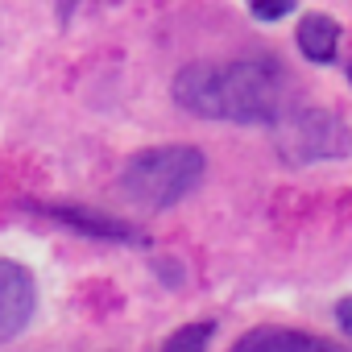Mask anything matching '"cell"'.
<instances>
[{
	"label": "cell",
	"mask_w": 352,
	"mask_h": 352,
	"mask_svg": "<svg viewBox=\"0 0 352 352\" xmlns=\"http://www.w3.org/2000/svg\"><path fill=\"white\" fill-rule=\"evenodd\" d=\"M290 79L278 58L253 54L232 63H191L174 75V100L183 112L232 124H274L286 112Z\"/></svg>",
	"instance_id": "1"
},
{
	"label": "cell",
	"mask_w": 352,
	"mask_h": 352,
	"mask_svg": "<svg viewBox=\"0 0 352 352\" xmlns=\"http://www.w3.org/2000/svg\"><path fill=\"white\" fill-rule=\"evenodd\" d=\"M38 307V286L34 274L17 261H0V344L25 331Z\"/></svg>",
	"instance_id": "4"
},
{
	"label": "cell",
	"mask_w": 352,
	"mask_h": 352,
	"mask_svg": "<svg viewBox=\"0 0 352 352\" xmlns=\"http://www.w3.org/2000/svg\"><path fill=\"white\" fill-rule=\"evenodd\" d=\"M42 212H46L50 220H58V224H67V228L83 232V236H100V241H124V245H137V241H141L133 224H124V220H112V216H104V212H91V208L63 204V208H42Z\"/></svg>",
	"instance_id": "6"
},
{
	"label": "cell",
	"mask_w": 352,
	"mask_h": 352,
	"mask_svg": "<svg viewBox=\"0 0 352 352\" xmlns=\"http://www.w3.org/2000/svg\"><path fill=\"white\" fill-rule=\"evenodd\" d=\"M348 83H352V67H348Z\"/></svg>",
	"instance_id": "11"
},
{
	"label": "cell",
	"mask_w": 352,
	"mask_h": 352,
	"mask_svg": "<svg viewBox=\"0 0 352 352\" xmlns=\"http://www.w3.org/2000/svg\"><path fill=\"white\" fill-rule=\"evenodd\" d=\"M298 0H253V17L257 21H282Z\"/></svg>",
	"instance_id": "9"
},
{
	"label": "cell",
	"mask_w": 352,
	"mask_h": 352,
	"mask_svg": "<svg viewBox=\"0 0 352 352\" xmlns=\"http://www.w3.org/2000/svg\"><path fill=\"white\" fill-rule=\"evenodd\" d=\"M274 149L290 170L311 162H340L352 153V129L331 108H290L274 120Z\"/></svg>",
	"instance_id": "3"
},
{
	"label": "cell",
	"mask_w": 352,
	"mask_h": 352,
	"mask_svg": "<svg viewBox=\"0 0 352 352\" xmlns=\"http://www.w3.org/2000/svg\"><path fill=\"white\" fill-rule=\"evenodd\" d=\"M336 319H340V327L352 336V294H344V298L336 302Z\"/></svg>",
	"instance_id": "10"
},
{
	"label": "cell",
	"mask_w": 352,
	"mask_h": 352,
	"mask_svg": "<svg viewBox=\"0 0 352 352\" xmlns=\"http://www.w3.org/2000/svg\"><path fill=\"white\" fill-rule=\"evenodd\" d=\"M204 170H208V157L195 145H153L124 162L120 191L133 204L162 212V208L183 204L204 183Z\"/></svg>",
	"instance_id": "2"
},
{
	"label": "cell",
	"mask_w": 352,
	"mask_h": 352,
	"mask_svg": "<svg viewBox=\"0 0 352 352\" xmlns=\"http://www.w3.org/2000/svg\"><path fill=\"white\" fill-rule=\"evenodd\" d=\"M212 331H216V323H187L162 344V352H208Z\"/></svg>",
	"instance_id": "8"
},
{
	"label": "cell",
	"mask_w": 352,
	"mask_h": 352,
	"mask_svg": "<svg viewBox=\"0 0 352 352\" xmlns=\"http://www.w3.org/2000/svg\"><path fill=\"white\" fill-rule=\"evenodd\" d=\"M232 352H352V348L298 327H253L232 344Z\"/></svg>",
	"instance_id": "5"
},
{
	"label": "cell",
	"mask_w": 352,
	"mask_h": 352,
	"mask_svg": "<svg viewBox=\"0 0 352 352\" xmlns=\"http://www.w3.org/2000/svg\"><path fill=\"white\" fill-rule=\"evenodd\" d=\"M298 50H302V58L307 63H315V67H327L331 58H336V50H340V25L327 17V13H307L302 21H298Z\"/></svg>",
	"instance_id": "7"
}]
</instances>
